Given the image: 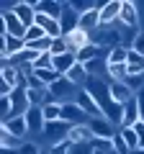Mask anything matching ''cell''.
I'll list each match as a JSON object with an SVG mask.
<instances>
[{
  "instance_id": "obj_1",
  "label": "cell",
  "mask_w": 144,
  "mask_h": 154,
  "mask_svg": "<svg viewBox=\"0 0 144 154\" xmlns=\"http://www.w3.org/2000/svg\"><path fill=\"white\" fill-rule=\"evenodd\" d=\"M83 88H77V85H72L70 80H67V77H59V80H57L54 85H52L49 88V93H52V98L57 100V103H75V98H77V93Z\"/></svg>"
},
{
  "instance_id": "obj_2",
  "label": "cell",
  "mask_w": 144,
  "mask_h": 154,
  "mask_svg": "<svg viewBox=\"0 0 144 154\" xmlns=\"http://www.w3.org/2000/svg\"><path fill=\"white\" fill-rule=\"evenodd\" d=\"M8 33V36H18V38H26L28 28L21 23V18L16 16L13 11H3L0 13V36Z\"/></svg>"
},
{
  "instance_id": "obj_3",
  "label": "cell",
  "mask_w": 144,
  "mask_h": 154,
  "mask_svg": "<svg viewBox=\"0 0 144 154\" xmlns=\"http://www.w3.org/2000/svg\"><path fill=\"white\" fill-rule=\"evenodd\" d=\"M70 128H72V123H67V121H52V123H46V128H44L41 136L46 139L49 146H57V144H62V141L70 139Z\"/></svg>"
},
{
  "instance_id": "obj_4",
  "label": "cell",
  "mask_w": 144,
  "mask_h": 154,
  "mask_svg": "<svg viewBox=\"0 0 144 154\" xmlns=\"http://www.w3.org/2000/svg\"><path fill=\"white\" fill-rule=\"evenodd\" d=\"M124 28H134V31H142V16H139V3H131V0H124L121 5V18H118Z\"/></svg>"
},
{
  "instance_id": "obj_5",
  "label": "cell",
  "mask_w": 144,
  "mask_h": 154,
  "mask_svg": "<svg viewBox=\"0 0 144 154\" xmlns=\"http://www.w3.org/2000/svg\"><path fill=\"white\" fill-rule=\"evenodd\" d=\"M23 118H26V123H28V134H31V136H41V134H44L46 118H44V113H41L39 105H31Z\"/></svg>"
},
{
  "instance_id": "obj_6",
  "label": "cell",
  "mask_w": 144,
  "mask_h": 154,
  "mask_svg": "<svg viewBox=\"0 0 144 154\" xmlns=\"http://www.w3.org/2000/svg\"><path fill=\"white\" fill-rule=\"evenodd\" d=\"M75 103H77L80 108H83L85 113L90 116V118H105V116H103V108L98 105V100H95V98H93V95H90V93H88L85 88H83V90L77 93V98H75Z\"/></svg>"
},
{
  "instance_id": "obj_7",
  "label": "cell",
  "mask_w": 144,
  "mask_h": 154,
  "mask_svg": "<svg viewBox=\"0 0 144 154\" xmlns=\"http://www.w3.org/2000/svg\"><path fill=\"white\" fill-rule=\"evenodd\" d=\"M59 26H62V33H64V36H70L72 31L80 28V13L75 11L70 3H64V11H62V16H59Z\"/></svg>"
},
{
  "instance_id": "obj_8",
  "label": "cell",
  "mask_w": 144,
  "mask_h": 154,
  "mask_svg": "<svg viewBox=\"0 0 144 154\" xmlns=\"http://www.w3.org/2000/svg\"><path fill=\"white\" fill-rule=\"evenodd\" d=\"M62 121L72 123V126H80V123H88L90 121V116L85 113L77 103H64V105H62Z\"/></svg>"
},
{
  "instance_id": "obj_9",
  "label": "cell",
  "mask_w": 144,
  "mask_h": 154,
  "mask_svg": "<svg viewBox=\"0 0 144 154\" xmlns=\"http://www.w3.org/2000/svg\"><path fill=\"white\" fill-rule=\"evenodd\" d=\"M88 126H90V131H93L95 139H105V141H111V139L116 136V131H113V123L108 121V118H90Z\"/></svg>"
},
{
  "instance_id": "obj_10",
  "label": "cell",
  "mask_w": 144,
  "mask_h": 154,
  "mask_svg": "<svg viewBox=\"0 0 144 154\" xmlns=\"http://www.w3.org/2000/svg\"><path fill=\"white\" fill-rule=\"evenodd\" d=\"M142 121V108H139V100L134 95L126 105H124V121H121V128H131Z\"/></svg>"
},
{
  "instance_id": "obj_11",
  "label": "cell",
  "mask_w": 144,
  "mask_h": 154,
  "mask_svg": "<svg viewBox=\"0 0 144 154\" xmlns=\"http://www.w3.org/2000/svg\"><path fill=\"white\" fill-rule=\"evenodd\" d=\"M13 13L21 18V23L26 28L36 26V8H33V3H28V0H18V5L13 8Z\"/></svg>"
},
{
  "instance_id": "obj_12",
  "label": "cell",
  "mask_w": 144,
  "mask_h": 154,
  "mask_svg": "<svg viewBox=\"0 0 144 154\" xmlns=\"http://www.w3.org/2000/svg\"><path fill=\"white\" fill-rule=\"evenodd\" d=\"M31 3L36 8V13H44V16L57 18V21H59L62 11H64V3H59V0H31Z\"/></svg>"
},
{
  "instance_id": "obj_13",
  "label": "cell",
  "mask_w": 144,
  "mask_h": 154,
  "mask_svg": "<svg viewBox=\"0 0 144 154\" xmlns=\"http://www.w3.org/2000/svg\"><path fill=\"white\" fill-rule=\"evenodd\" d=\"M3 131L13 134L16 139H26L28 136V123H26L23 116H16V118H8V121L3 123Z\"/></svg>"
},
{
  "instance_id": "obj_14",
  "label": "cell",
  "mask_w": 144,
  "mask_h": 154,
  "mask_svg": "<svg viewBox=\"0 0 144 154\" xmlns=\"http://www.w3.org/2000/svg\"><path fill=\"white\" fill-rule=\"evenodd\" d=\"M67 38V46H70V51L72 54H77L83 46H88V44H93L90 41V33L88 31H83V28H77V31H72L70 36H64Z\"/></svg>"
},
{
  "instance_id": "obj_15",
  "label": "cell",
  "mask_w": 144,
  "mask_h": 154,
  "mask_svg": "<svg viewBox=\"0 0 144 154\" xmlns=\"http://www.w3.org/2000/svg\"><path fill=\"white\" fill-rule=\"evenodd\" d=\"M70 141L72 144H93L95 136H93V131H90L88 123H80V126L70 128Z\"/></svg>"
},
{
  "instance_id": "obj_16",
  "label": "cell",
  "mask_w": 144,
  "mask_h": 154,
  "mask_svg": "<svg viewBox=\"0 0 144 154\" xmlns=\"http://www.w3.org/2000/svg\"><path fill=\"white\" fill-rule=\"evenodd\" d=\"M75 64H77V54H72V51H67V54H59V57H54V69L59 72V75H67V72H70Z\"/></svg>"
},
{
  "instance_id": "obj_17",
  "label": "cell",
  "mask_w": 144,
  "mask_h": 154,
  "mask_svg": "<svg viewBox=\"0 0 144 154\" xmlns=\"http://www.w3.org/2000/svg\"><path fill=\"white\" fill-rule=\"evenodd\" d=\"M67 80H70V82L72 85H77V88H85V82H88V69H85V64H80V62H77V64H75V67H72V69L70 72H67Z\"/></svg>"
},
{
  "instance_id": "obj_18",
  "label": "cell",
  "mask_w": 144,
  "mask_h": 154,
  "mask_svg": "<svg viewBox=\"0 0 144 154\" xmlns=\"http://www.w3.org/2000/svg\"><path fill=\"white\" fill-rule=\"evenodd\" d=\"M41 113H44L46 123H52V121H62V103H57V100L44 103V105H41Z\"/></svg>"
},
{
  "instance_id": "obj_19",
  "label": "cell",
  "mask_w": 144,
  "mask_h": 154,
  "mask_svg": "<svg viewBox=\"0 0 144 154\" xmlns=\"http://www.w3.org/2000/svg\"><path fill=\"white\" fill-rule=\"evenodd\" d=\"M118 134L124 136V141H126L129 152H134V149H142V139H139V134L134 131V128H118Z\"/></svg>"
},
{
  "instance_id": "obj_20",
  "label": "cell",
  "mask_w": 144,
  "mask_h": 154,
  "mask_svg": "<svg viewBox=\"0 0 144 154\" xmlns=\"http://www.w3.org/2000/svg\"><path fill=\"white\" fill-rule=\"evenodd\" d=\"M108 64H126L129 62V49L126 46H116V49H111L108 51Z\"/></svg>"
},
{
  "instance_id": "obj_21",
  "label": "cell",
  "mask_w": 144,
  "mask_h": 154,
  "mask_svg": "<svg viewBox=\"0 0 144 154\" xmlns=\"http://www.w3.org/2000/svg\"><path fill=\"white\" fill-rule=\"evenodd\" d=\"M33 75L39 77L41 82L46 85V88H52V85H54L57 80H59V77H64V75H59V72H57V69H36V72H33Z\"/></svg>"
},
{
  "instance_id": "obj_22",
  "label": "cell",
  "mask_w": 144,
  "mask_h": 154,
  "mask_svg": "<svg viewBox=\"0 0 144 154\" xmlns=\"http://www.w3.org/2000/svg\"><path fill=\"white\" fill-rule=\"evenodd\" d=\"M46 36V31L41 26H31L28 28V33H26V44H33V41H41V38Z\"/></svg>"
},
{
  "instance_id": "obj_23",
  "label": "cell",
  "mask_w": 144,
  "mask_h": 154,
  "mask_svg": "<svg viewBox=\"0 0 144 154\" xmlns=\"http://www.w3.org/2000/svg\"><path fill=\"white\" fill-rule=\"evenodd\" d=\"M44 149L39 146V141H23V146L18 149L16 154H41Z\"/></svg>"
},
{
  "instance_id": "obj_24",
  "label": "cell",
  "mask_w": 144,
  "mask_h": 154,
  "mask_svg": "<svg viewBox=\"0 0 144 154\" xmlns=\"http://www.w3.org/2000/svg\"><path fill=\"white\" fill-rule=\"evenodd\" d=\"M111 144H113V152L116 154H129V146H126V141H124V136L116 131V136L111 139Z\"/></svg>"
},
{
  "instance_id": "obj_25",
  "label": "cell",
  "mask_w": 144,
  "mask_h": 154,
  "mask_svg": "<svg viewBox=\"0 0 144 154\" xmlns=\"http://www.w3.org/2000/svg\"><path fill=\"white\" fill-rule=\"evenodd\" d=\"M131 51H136V54L144 57V28L136 33V38H134V44H131Z\"/></svg>"
}]
</instances>
